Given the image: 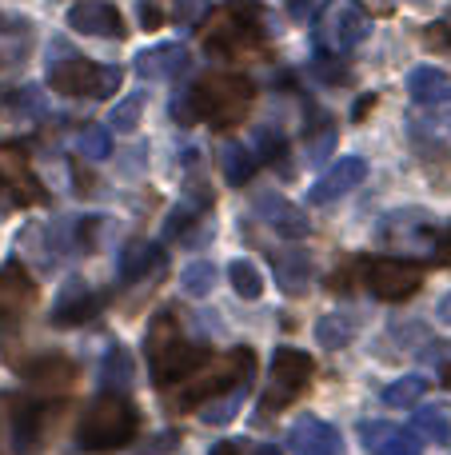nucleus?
I'll list each match as a JSON object with an SVG mask.
<instances>
[{
    "label": "nucleus",
    "instance_id": "22",
    "mask_svg": "<svg viewBox=\"0 0 451 455\" xmlns=\"http://www.w3.org/2000/svg\"><path fill=\"white\" fill-rule=\"evenodd\" d=\"M36 299V283L28 280V272L24 267H4L0 272V320H12V315H20L24 307Z\"/></svg>",
    "mask_w": 451,
    "mask_h": 455
},
{
    "label": "nucleus",
    "instance_id": "42",
    "mask_svg": "<svg viewBox=\"0 0 451 455\" xmlns=\"http://www.w3.org/2000/svg\"><path fill=\"white\" fill-rule=\"evenodd\" d=\"M96 232H100V220H96V216H84V220L76 224V235H80L76 248L80 251H92L96 248Z\"/></svg>",
    "mask_w": 451,
    "mask_h": 455
},
{
    "label": "nucleus",
    "instance_id": "36",
    "mask_svg": "<svg viewBox=\"0 0 451 455\" xmlns=\"http://www.w3.org/2000/svg\"><path fill=\"white\" fill-rule=\"evenodd\" d=\"M212 455H280V448H272V443H256V440H220L212 448Z\"/></svg>",
    "mask_w": 451,
    "mask_h": 455
},
{
    "label": "nucleus",
    "instance_id": "33",
    "mask_svg": "<svg viewBox=\"0 0 451 455\" xmlns=\"http://www.w3.org/2000/svg\"><path fill=\"white\" fill-rule=\"evenodd\" d=\"M240 403H244V395H240V387H232V392H224L216 403H200V419H204V424H228V419H236Z\"/></svg>",
    "mask_w": 451,
    "mask_h": 455
},
{
    "label": "nucleus",
    "instance_id": "4",
    "mask_svg": "<svg viewBox=\"0 0 451 455\" xmlns=\"http://www.w3.org/2000/svg\"><path fill=\"white\" fill-rule=\"evenodd\" d=\"M136 408L124 395H100L88 403V411L76 424V448L80 451H116L124 443H132L136 435Z\"/></svg>",
    "mask_w": 451,
    "mask_h": 455
},
{
    "label": "nucleus",
    "instance_id": "43",
    "mask_svg": "<svg viewBox=\"0 0 451 455\" xmlns=\"http://www.w3.org/2000/svg\"><path fill=\"white\" fill-rule=\"evenodd\" d=\"M140 20H144V28H160V12L148 4V0L140 4Z\"/></svg>",
    "mask_w": 451,
    "mask_h": 455
},
{
    "label": "nucleus",
    "instance_id": "34",
    "mask_svg": "<svg viewBox=\"0 0 451 455\" xmlns=\"http://www.w3.org/2000/svg\"><path fill=\"white\" fill-rule=\"evenodd\" d=\"M140 112H144V92L124 96V100L108 112V128H116V132H132V128L140 124Z\"/></svg>",
    "mask_w": 451,
    "mask_h": 455
},
{
    "label": "nucleus",
    "instance_id": "39",
    "mask_svg": "<svg viewBox=\"0 0 451 455\" xmlns=\"http://www.w3.org/2000/svg\"><path fill=\"white\" fill-rule=\"evenodd\" d=\"M423 44L436 48V52H451V16H444V20H436V24L423 28Z\"/></svg>",
    "mask_w": 451,
    "mask_h": 455
},
{
    "label": "nucleus",
    "instance_id": "37",
    "mask_svg": "<svg viewBox=\"0 0 451 455\" xmlns=\"http://www.w3.org/2000/svg\"><path fill=\"white\" fill-rule=\"evenodd\" d=\"M192 224H196V204H176L172 212L164 216V240H172V235H184Z\"/></svg>",
    "mask_w": 451,
    "mask_h": 455
},
{
    "label": "nucleus",
    "instance_id": "12",
    "mask_svg": "<svg viewBox=\"0 0 451 455\" xmlns=\"http://www.w3.org/2000/svg\"><path fill=\"white\" fill-rule=\"evenodd\" d=\"M368 176V160L364 156H344L320 176L316 184L308 188V204H332V200L348 196L352 188H360Z\"/></svg>",
    "mask_w": 451,
    "mask_h": 455
},
{
    "label": "nucleus",
    "instance_id": "9",
    "mask_svg": "<svg viewBox=\"0 0 451 455\" xmlns=\"http://www.w3.org/2000/svg\"><path fill=\"white\" fill-rule=\"evenodd\" d=\"M148 360H152V384L172 387V384H180L184 376H196V371L208 368V347L188 344V339H172V344L156 347Z\"/></svg>",
    "mask_w": 451,
    "mask_h": 455
},
{
    "label": "nucleus",
    "instance_id": "26",
    "mask_svg": "<svg viewBox=\"0 0 451 455\" xmlns=\"http://www.w3.org/2000/svg\"><path fill=\"white\" fill-rule=\"evenodd\" d=\"M220 172H224V180H228L232 188H244V184L252 180V172H256L252 148H244L240 140H228L220 148Z\"/></svg>",
    "mask_w": 451,
    "mask_h": 455
},
{
    "label": "nucleus",
    "instance_id": "11",
    "mask_svg": "<svg viewBox=\"0 0 451 455\" xmlns=\"http://www.w3.org/2000/svg\"><path fill=\"white\" fill-rule=\"evenodd\" d=\"M68 28L84 32V36H104V40H124V16L108 4V0H80L68 8Z\"/></svg>",
    "mask_w": 451,
    "mask_h": 455
},
{
    "label": "nucleus",
    "instance_id": "19",
    "mask_svg": "<svg viewBox=\"0 0 451 455\" xmlns=\"http://www.w3.org/2000/svg\"><path fill=\"white\" fill-rule=\"evenodd\" d=\"M184 68H188V48L184 44H156L136 56V72L144 80H172Z\"/></svg>",
    "mask_w": 451,
    "mask_h": 455
},
{
    "label": "nucleus",
    "instance_id": "15",
    "mask_svg": "<svg viewBox=\"0 0 451 455\" xmlns=\"http://www.w3.org/2000/svg\"><path fill=\"white\" fill-rule=\"evenodd\" d=\"M100 307H104V299L96 296L80 275H72V280L60 288V299H56V307H52V323H60V328L64 323H68V328L72 323H88Z\"/></svg>",
    "mask_w": 451,
    "mask_h": 455
},
{
    "label": "nucleus",
    "instance_id": "27",
    "mask_svg": "<svg viewBox=\"0 0 451 455\" xmlns=\"http://www.w3.org/2000/svg\"><path fill=\"white\" fill-rule=\"evenodd\" d=\"M100 387H108V392H128V387H132V355H128L124 347H112V352L104 355Z\"/></svg>",
    "mask_w": 451,
    "mask_h": 455
},
{
    "label": "nucleus",
    "instance_id": "8",
    "mask_svg": "<svg viewBox=\"0 0 451 455\" xmlns=\"http://www.w3.org/2000/svg\"><path fill=\"white\" fill-rule=\"evenodd\" d=\"M364 264V283L376 299H388V304H404L420 291L423 283V272L420 264L412 259H392V256H380V259H360Z\"/></svg>",
    "mask_w": 451,
    "mask_h": 455
},
{
    "label": "nucleus",
    "instance_id": "6",
    "mask_svg": "<svg viewBox=\"0 0 451 455\" xmlns=\"http://www.w3.org/2000/svg\"><path fill=\"white\" fill-rule=\"evenodd\" d=\"M312 384V355L300 347H280L272 355L268 387H264V411H280Z\"/></svg>",
    "mask_w": 451,
    "mask_h": 455
},
{
    "label": "nucleus",
    "instance_id": "44",
    "mask_svg": "<svg viewBox=\"0 0 451 455\" xmlns=\"http://www.w3.org/2000/svg\"><path fill=\"white\" fill-rule=\"evenodd\" d=\"M439 320H444V323H451V291H447L444 299H439Z\"/></svg>",
    "mask_w": 451,
    "mask_h": 455
},
{
    "label": "nucleus",
    "instance_id": "32",
    "mask_svg": "<svg viewBox=\"0 0 451 455\" xmlns=\"http://www.w3.org/2000/svg\"><path fill=\"white\" fill-rule=\"evenodd\" d=\"M412 427L420 435H428L431 443H451V419H447V411H439V408H420Z\"/></svg>",
    "mask_w": 451,
    "mask_h": 455
},
{
    "label": "nucleus",
    "instance_id": "16",
    "mask_svg": "<svg viewBox=\"0 0 451 455\" xmlns=\"http://www.w3.org/2000/svg\"><path fill=\"white\" fill-rule=\"evenodd\" d=\"M360 443L372 455H420V440L412 432L384 424V419H364L360 424Z\"/></svg>",
    "mask_w": 451,
    "mask_h": 455
},
{
    "label": "nucleus",
    "instance_id": "18",
    "mask_svg": "<svg viewBox=\"0 0 451 455\" xmlns=\"http://www.w3.org/2000/svg\"><path fill=\"white\" fill-rule=\"evenodd\" d=\"M16 371H20V376H28L32 384L40 387V392H60V387L68 384L72 376H76V368H72L68 355H56V352L32 355V360L16 363Z\"/></svg>",
    "mask_w": 451,
    "mask_h": 455
},
{
    "label": "nucleus",
    "instance_id": "23",
    "mask_svg": "<svg viewBox=\"0 0 451 455\" xmlns=\"http://www.w3.org/2000/svg\"><path fill=\"white\" fill-rule=\"evenodd\" d=\"M164 264V248L152 240H132L124 248V256H120V280L124 283H136L144 280L148 272H156V267Z\"/></svg>",
    "mask_w": 451,
    "mask_h": 455
},
{
    "label": "nucleus",
    "instance_id": "29",
    "mask_svg": "<svg viewBox=\"0 0 451 455\" xmlns=\"http://www.w3.org/2000/svg\"><path fill=\"white\" fill-rule=\"evenodd\" d=\"M420 395H428V379L423 376H404L384 387V403H388V408H415Z\"/></svg>",
    "mask_w": 451,
    "mask_h": 455
},
{
    "label": "nucleus",
    "instance_id": "13",
    "mask_svg": "<svg viewBox=\"0 0 451 455\" xmlns=\"http://www.w3.org/2000/svg\"><path fill=\"white\" fill-rule=\"evenodd\" d=\"M288 448L292 455H344V440L320 416H300L288 427Z\"/></svg>",
    "mask_w": 451,
    "mask_h": 455
},
{
    "label": "nucleus",
    "instance_id": "46",
    "mask_svg": "<svg viewBox=\"0 0 451 455\" xmlns=\"http://www.w3.org/2000/svg\"><path fill=\"white\" fill-rule=\"evenodd\" d=\"M439 379H444V387H451V360L444 363V376H439Z\"/></svg>",
    "mask_w": 451,
    "mask_h": 455
},
{
    "label": "nucleus",
    "instance_id": "38",
    "mask_svg": "<svg viewBox=\"0 0 451 455\" xmlns=\"http://www.w3.org/2000/svg\"><path fill=\"white\" fill-rule=\"evenodd\" d=\"M172 339H180V331H176V315H156V320H152V331H148V355L156 352V347L172 344Z\"/></svg>",
    "mask_w": 451,
    "mask_h": 455
},
{
    "label": "nucleus",
    "instance_id": "40",
    "mask_svg": "<svg viewBox=\"0 0 451 455\" xmlns=\"http://www.w3.org/2000/svg\"><path fill=\"white\" fill-rule=\"evenodd\" d=\"M336 60H340V56L324 52V56H316V64H312V68H316V76L328 80V84H344V80H348V68H344V64H336Z\"/></svg>",
    "mask_w": 451,
    "mask_h": 455
},
{
    "label": "nucleus",
    "instance_id": "25",
    "mask_svg": "<svg viewBox=\"0 0 451 455\" xmlns=\"http://www.w3.org/2000/svg\"><path fill=\"white\" fill-rule=\"evenodd\" d=\"M352 339H356V320H352L348 312H328L316 320V344L324 347V352H340Z\"/></svg>",
    "mask_w": 451,
    "mask_h": 455
},
{
    "label": "nucleus",
    "instance_id": "17",
    "mask_svg": "<svg viewBox=\"0 0 451 455\" xmlns=\"http://www.w3.org/2000/svg\"><path fill=\"white\" fill-rule=\"evenodd\" d=\"M407 96L423 108H439V104H451V76L436 64H420V68L407 72Z\"/></svg>",
    "mask_w": 451,
    "mask_h": 455
},
{
    "label": "nucleus",
    "instance_id": "2",
    "mask_svg": "<svg viewBox=\"0 0 451 455\" xmlns=\"http://www.w3.org/2000/svg\"><path fill=\"white\" fill-rule=\"evenodd\" d=\"M48 84L60 96H112L120 88V68L88 60L64 36H56L48 48Z\"/></svg>",
    "mask_w": 451,
    "mask_h": 455
},
{
    "label": "nucleus",
    "instance_id": "45",
    "mask_svg": "<svg viewBox=\"0 0 451 455\" xmlns=\"http://www.w3.org/2000/svg\"><path fill=\"white\" fill-rule=\"evenodd\" d=\"M288 8H292V12H304V8H308V0H288Z\"/></svg>",
    "mask_w": 451,
    "mask_h": 455
},
{
    "label": "nucleus",
    "instance_id": "30",
    "mask_svg": "<svg viewBox=\"0 0 451 455\" xmlns=\"http://www.w3.org/2000/svg\"><path fill=\"white\" fill-rule=\"evenodd\" d=\"M180 288H184V296L204 299L208 291L216 288V267L208 264V259H192V264L184 267V275H180Z\"/></svg>",
    "mask_w": 451,
    "mask_h": 455
},
{
    "label": "nucleus",
    "instance_id": "3",
    "mask_svg": "<svg viewBox=\"0 0 451 455\" xmlns=\"http://www.w3.org/2000/svg\"><path fill=\"white\" fill-rule=\"evenodd\" d=\"M204 48L216 56L264 52V8L256 0H228L204 28Z\"/></svg>",
    "mask_w": 451,
    "mask_h": 455
},
{
    "label": "nucleus",
    "instance_id": "41",
    "mask_svg": "<svg viewBox=\"0 0 451 455\" xmlns=\"http://www.w3.org/2000/svg\"><path fill=\"white\" fill-rule=\"evenodd\" d=\"M212 0H172V20L176 24H196L200 16L208 12Z\"/></svg>",
    "mask_w": 451,
    "mask_h": 455
},
{
    "label": "nucleus",
    "instance_id": "21",
    "mask_svg": "<svg viewBox=\"0 0 451 455\" xmlns=\"http://www.w3.org/2000/svg\"><path fill=\"white\" fill-rule=\"evenodd\" d=\"M32 52V24L16 12H0V68L28 60Z\"/></svg>",
    "mask_w": 451,
    "mask_h": 455
},
{
    "label": "nucleus",
    "instance_id": "35",
    "mask_svg": "<svg viewBox=\"0 0 451 455\" xmlns=\"http://www.w3.org/2000/svg\"><path fill=\"white\" fill-rule=\"evenodd\" d=\"M252 156H256V164H268V160L284 156V136H280L276 128H260V132H256Z\"/></svg>",
    "mask_w": 451,
    "mask_h": 455
},
{
    "label": "nucleus",
    "instance_id": "5",
    "mask_svg": "<svg viewBox=\"0 0 451 455\" xmlns=\"http://www.w3.org/2000/svg\"><path fill=\"white\" fill-rule=\"evenodd\" d=\"M372 32V12L364 0H324L316 16V44L332 56H348Z\"/></svg>",
    "mask_w": 451,
    "mask_h": 455
},
{
    "label": "nucleus",
    "instance_id": "10",
    "mask_svg": "<svg viewBox=\"0 0 451 455\" xmlns=\"http://www.w3.org/2000/svg\"><path fill=\"white\" fill-rule=\"evenodd\" d=\"M44 200V188L32 176L28 156L20 148H0V208H24Z\"/></svg>",
    "mask_w": 451,
    "mask_h": 455
},
{
    "label": "nucleus",
    "instance_id": "31",
    "mask_svg": "<svg viewBox=\"0 0 451 455\" xmlns=\"http://www.w3.org/2000/svg\"><path fill=\"white\" fill-rule=\"evenodd\" d=\"M228 280H232V288H236L244 299H260L264 275H260V267H256L252 259H232V264H228Z\"/></svg>",
    "mask_w": 451,
    "mask_h": 455
},
{
    "label": "nucleus",
    "instance_id": "7",
    "mask_svg": "<svg viewBox=\"0 0 451 455\" xmlns=\"http://www.w3.org/2000/svg\"><path fill=\"white\" fill-rule=\"evenodd\" d=\"M248 376H252V352H248V347H236L224 363H216L212 371H204V376L192 379L188 392H184L172 408L192 411V408H200V403H208L212 395H224V392H232V387H244Z\"/></svg>",
    "mask_w": 451,
    "mask_h": 455
},
{
    "label": "nucleus",
    "instance_id": "14",
    "mask_svg": "<svg viewBox=\"0 0 451 455\" xmlns=\"http://www.w3.org/2000/svg\"><path fill=\"white\" fill-rule=\"evenodd\" d=\"M256 216L268 228H276L280 235H288V240H304V235L312 232L308 212L296 208L292 200H284L280 192H260V196H256Z\"/></svg>",
    "mask_w": 451,
    "mask_h": 455
},
{
    "label": "nucleus",
    "instance_id": "28",
    "mask_svg": "<svg viewBox=\"0 0 451 455\" xmlns=\"http://www.w3.org/2000/svg\"><path fill=\"white\" fill-rule=\"evenodd\" d=\"M76 152L84 160H92V164H100V160L112 156V128L104 124H84L76 136Z\"/></svg>",
    "mask_w": 451,
    "mask_h": 455
},
{
    "label": "nucleus",
    "instance_id": "1",
    "mask_svg": "<svg viewBox=\"0 0 451 455\" xmlns=\"http://www.w3.org/2000/svg\"><path fill=\"white\" fill-rule=\"evenodd\" d=\"M256 104V84L240 72H208L184 96H176V120L180 124H212L216 132L244 124Z\"/></svg>",
    "mask_w": 451,
    "mask_h": 455
},
{
    "label": "nucleus",
    "instance_id": "24",
    "mask_svg": "<svg viewBox=\"0 0 451 455\" xmlns=\"http://www.w3.org/2000/svg\"><path fill=\"white\" fill-rule=\"evenodd\" d=\"M272 264H276L280 288H284V291H292V296H300V291L312 283V256H308V251H304V248L276 251V256H272Z\"/></svg>",
    "mask_w": 451,
    "mask_h": 455
},
{
    "label": "nucleus",
    "instance_id": "20",
    "mask_svg": "<svg viewBox=\"0 0 451 455\" xmlns=\"http://www.w3.org/2000/svg\"><path fill=\"white\" fill-rule=\"evenodd\" d=\"M44 419H48V408L40 400H16L12 403V443L16 451H36L40 443V432H44Z\"/></svg>",
    "mask_w": 451,
    "mask_h": 455
}]
</instances>
